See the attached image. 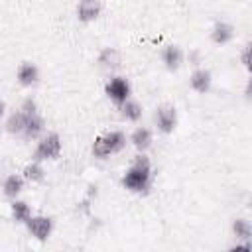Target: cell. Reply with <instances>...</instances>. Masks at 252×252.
I'll use <instances>...</instances> for the list:
<instances>
[{
    "label": "cell",
    "instance_id": "1",
    "mask_svg": "<svg viewBox=\"0 0 252 252\" xmlns=\"http://www.w3.org/2000/svg\"><path fill=\"white\" fill-rule=\"evenodd\" d=\"M152 179H154L152 161H150V158L144 152H138V156L134 158V161L130 163V167L124 171L120 183L130 193L146 195L150 191V187H152Z\"/></svg>",
    "mask_w": 252,
    "mask_h": 252
},
{
    "label": "cell",
    "instance_id": "2",
    "mask_svg": "<svg viewBox=\"0 0 252 252\" xmlns=\"http://www.w3.org/2000/svg\"><path fill=\"white\" fill-rule=\"evenodd\" d=\"M126 146V136L124 132L120 130H110V132H104L100 136L94 138L93 146H91V154L98 159H106L114 154H120Z\"/></svg>",
    "mask_w": 252,
    "mask_h": 252
},
{
    "label": "cell",
    "instance_id": "3",
    "mask_svg": "<svg viewBox=\"0 0 252 252\" xmlns=\"http://www.w3.org/2000/svg\"><path fill=\"white\" fill-rule=\"evenodd\" d=\"M61 136L57 132H43L39 138H37V146L32 154V159L33 161H51V159H57L59 154H61Z\"/></svg>",
    "mask_w": 252,
    "mask_h": 252
},
{
    "label": "cell",
    "instance_id": "4",
    "mask_svg": "<svg viewBox=\"0 0 252 252\" xmlns=\"http://www.w3.org/2000/svg\"><path fill=\"white\" fill-rule=\"evenodd\" d=\"M53 226H55L53 219L45 217V215H32L26 220V228H28L30 236L35 238L37 242H47V238L53 232Z\"/></svg>",
    "mask_w": 252,
    "mask_h": 252
},
{
    "label": "cell",
    "instance_id": "5",
    "mask_svg": "<svg viewBox=\"0 0 252 252\" xmlns=\"http://www.w3.org/2000/svg\"><path fill=\"white\" fill-rule=\"evenodd\" d=\"M154 122L158 132L161 134H173V130L177 128V108L173 104H161L156 108L154 114Z\"/></svg>",
    "mask_w": 252,
    "mask_h": 252
},
{
    "label": "cell",
    "instance_id": "6",
    "mask_svg": "<svg viewBox=\"0 0 252 252\" xmlns=\"http://www.w3.org/2000/svg\"><path fill=\"white\" fill-rule=\"evenodd\" d=\"M104 94L118 106L122 104L126 98H130L132 94V87H130V81L126 77H112L110 81H106L104 85Z\"/></svg>",
    "mask_w": 252,
    "mask_h": 252
},
{
    "label": "cell",
    "instance_id": "7",
    "mask_svg": "<svg viewBox=\"0 0 252 252\" xmlns=\"http://www.w3.org/2000/svg\"><path fill=\"white\" fill-rule=\"evenodd\" d=\"M102 14V2L100 0H79L77 4V20L83 24L94 22Z\"/></svg>",
    "mask_w": 252,
    "mask_h": 252
},
{
    "label": "cell",
    "instance_id": "8",
    "mask_svg": "<svg viewBox=\"0 0 252 252\" xmlns=\"http://www.w3.org/2000/svg\"><path fill=\"white\" fill-rule=\"evenodd\" d=\"M189 87L197 94H207L211 91V87H213V75H211V71L205 69V67H197L191 73V77H189Z\"/></svg>",
    "mask_w": 252,
    "mask_h": 252
},
{
    "label": "cell",
    "instance_id": "9",
    "mask_svg": "<svg viewBox=\"0 0 252 252\" xmlns=\"http://www.w3.org/2000/svg\"><path fill=\"white\" fill-rule=\"evenodd\" d=\"M16 81L22 87H33L39 81V69L32 61H22L16 69Z\"/></svg>",
    "mask_w": 252,
    "mask_h": 252
},
{
    "label": "cell",
    "instance_id": "10",
    "mask_svg": "<svg viewBox=\"0 0 252 252\" xmlns=\"http://www.w3.org/2000/svg\"><path fill=\"white\" fill-rule=\"evenodd\" d=\"M183 57H185L183 49L177 43H169V45H165L161 49V63L165 65L167 71H177L181 67V63H183Z\"/></svg>",
    "mask_w": 252,
    "mask_h": 252
},
{
    "label": "cell",
    "instance_id": "11",
    "mask_svg": "<svg viewBox=\"0 0 252 252\" xmlns=\"http://www.w3.org/2000/svg\"><path fill=\"white\" fill-rule=\"evenodd\" d=\"M45 132V120L39 112L35 114H30L28 120H26V126H24V132H22V138L32 142V140H37L41 134Z\"/></svg>",
    "mask_w": 252,
    "mask_h": 252
},
{
    "label": "cell",
    "instance_id": "12",
    "mask_svg": "<svg viewBox=\"0 0 252 252\" xmlns=\"http://www.w3.org/2000/svg\"><path fill=\"white\" fill-rule=\"evenodd\" d=\"M234 39V26L228 22H215L211 28V41L215 45H226Z\"/></svg>",
    "mask_w": 252,
    "mask_h": 252
},
{
    "label": "cell",
    "instance_id": "13",
    "mask_svg": "<svg viewBox=\"0 0 252 252\" xmlns=\"http://www.w3.org/2000/svg\"><path fill=\"white\" fill-rule=\"evenodd\" d=\"M130 142L132 146L138 150V152H148L152 148V142H154V136H152V130L146 128V126H138L134 128V132L130 134Z\"/></svg>",
    "mask_w": 252,
    "mask_h": 252
},
{
    "label": "cell",
    "instance_id": "14",
    "mask_svg": "<svg viewBox=\"0 0 252 252\" xmlns=\"http://www.w3.org/2000/svg\"><path fill=\"white\" fill-rule=\"evenodd\" d=\"M24 185H26V179L22 177V173H10L2 183V193L8 199H16L24 191Z\"/></svg>",
    "mask_w": 252,
    "mask_h": 252
},
{
    "label": "cell",
    "instance_id": "15",
    "mask_svg": "<svg viewBox=\"0 0 252 252\" xmlns=\"http://www.w3.org/2000/svg\"><path fill=\"white\" fill-rule=\"evenodd\" d=\"M26 120H28V114L22 112V110L18 108L16 112H12V114L6 118V122H4V130H6L8 134H12V136H22L24 126H26Z\"/></svg>",
    "mask_w": 252,
    "mask_h": 252
},
{
    "label": "cell",
    "instance_id": "16",
    "mask_svg": "<svg viewBox=\"0 0 252 252\" xmlns=\"http://www.w3.org/2000/svg\"><path fill=\"white\" fill-rule=\"evenodd\" d=\"M118 108H120V116L128 122H138L142 118V112H144L142 104L134 98H126L122 104H118Z\"/></svg>",
    "mask_w": 252,
    "mask_h": 252
},
{
    "label": "cell",
    "instance_id": "17",
    "mask_svg": "<svg viewBox=\"0 0 252 252\" xmlns=\"http://www.w3.org/2000/svg\"><path fill=\"white\" fill-rule=\"evenodd\" d=\"M10 217L18 224H26V220L32 217V207L26 201L16 197V199H12V205H10Z\"/></svg>",
    "mask_w": 252,
    "mask_h": 252
},
{
    "label": "cell",
    "instance_id": "18",
    "mask_svg": "<svg viewBox=\"0 0 252 252\" xmlns=\"http://www.w3.org/2000/svg\"><path fill=\"white\" fill-rule=\"evenodd\" d=\"M96 63L102 69H116L120 65V51L116 47H102L96 57Z\"/></svg>",
    "mask_w": 252,
    "mask_h": 252
},
{
    "label": "cell",
    "instance_id": "19",
    "mask_svg": "<svg viewBox=\"0 0 252 252\" xmlns=\"http://www.w3.org/2000/svg\"><path fill=\"white\" fill-rule=\"evenodd\" d=\"M22 177H24L26 181H30V183H41V181L45 179V169H43L41 161H33V159H32L28 165H24Z\"/></svg>",
    "mask_w": 252,
    "mask_h": 252
},
{
    "label": "cell",
    "instance_id": "20",
    "mask_svg": "<svg viewBox=\"0 0 252 252\" xmlns=\"http://www.w3.org/2000/svg\"><path fill=\"white\" fill-rule=\"evenodd\" d=\"M230 228H232V234L236 240H250V236H252V224L248 219H234Z\"/></svg>",
    "mask_w": 252,
    "mask_h": 252
},
{
    "label": "cell",
    "instance_id": "21",
    "mask_svg": "<svg viewBox=\"0 0 252 252\" xmlns=\"http://www.w3.org/2000/svg\"><path fill=\"white\" fill-rule=\"evenodd\" d=\"M20 110H22V112H26L28 116H30V114H35V112H39V108H37V102H35L32 96H28V98H24V100H22V106H20Z\"/></svg>",
    "mask_w": 252,
    "mask_h": 252
},
{
    "label": "cell",
    "instance_id": "22",
    "mask_svg": "<svg viewBox=\"0 0 252 252\" xmlns=\"http://www.w3.org/2000/svg\"><path fill=\"white\" fill-rule=\"evenodd\" d=\"M240 63L244 69L250 71V43H244L242 45V51H240Z\"/></svg>",
    "mask_w": 252,
    "mask_h": 252
},
{
    "label": "cell",
    "instance_id": "23",
    "mask_svg": "<svg viewBox=\"0 0 252 252\" xmlns=\"http://www.w3.org/2000/svg\"><path fill=\"white\" fill-rule=\"evenodd\" d=\"M189 61H193V65H199V51H193L189 55Z\"/></svg>",
    "mask_w": 252,
    "mask_h": 252
},
{
    "label": "cell",
    "instance_id": "24",
    "mask_svg": "<svg viewBox=\"0 0 252 252\" xmlns=\"http://www.w3.org/2000/svg\"><path fill=\"white\" fill-rule=\"evenodd\" d=\"M4 114H6V102L0 98V120L4 118Z\"/></svg>",
    "mask_w": 252,
    "mask_h": 252
}]
</instances>
